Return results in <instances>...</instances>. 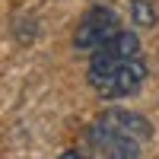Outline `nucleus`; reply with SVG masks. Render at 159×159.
<instances>
[{"mask_svg":"<svg viewBox=\"0 0 159 159\" xmlns=\"http://www.w3.org/2000/svg\"><path fill=\"white\" fill-rule=\"evenodd\" d=\"M89 86L99 92L102 99H124L134 96L147 80V61L127 57V61H111V64H89Z\"/></svg>","mask_w":159,"mask_h":159,"instance_id":"1","label":"nucleus"},{"mask_svg":"<svg viewBox=\"0 0 159 159\" xmlns=\"http://www.w3.org/2000/svg\"><path fill=\"white\" fill-rule=\"evenodd\" d=\"M118 32H121V22H118V13L111 7H89L73 29V48L92 54L105 42H111Z\"/></svg>","mask_w":159,"mask_h":159,"instance_id":"2","label":"nucleus"},{"mask_svg":"<svg viewBox=\"0 0 159 159\" xmlns=\"http://www.w3.org/2000/svg\"><path fill=\"white\" fill-rule=\"evenodd\" d=\"M140 143L127 140L121 134H111L99 124H89L86 130V156L89 159H140Z\"/></svg>","mask_w":159,"mask_h":159,"instance_id":"3","label":"nucleus"},{"mask_svg":"<svg viewBox=\"0 0 159 159\" xmlns=\"http://www.w3.org/2000/svg\"><path fill=\"white\" fill-rule=\"evenodd\" d=\"M92 124L111 130V134H121V137H127V140H137L140 147L153 137L150 121H147L143 115H137V111H127V108H108V111H102Z\"/></svg>","mask_w":159,"mask_h":159,"instance_id":"4","label":"nucleus"},{"mask_svg":"<svg viewBox=\"0 0 159 159\" xmlns=\"http://www.w3.org/2000/svg\"><path fill=\"white\" fill-rule=\"evenodd\" d=\"M127 57H140V38L137 32H118L111 42H105L102 48L92 51L89 64H111V61H127Z\"/></svg>","mask_w":159,"mask_h":159,"instance_id":"5","label":"nucleus"},{"mask_svg":"<svg viewBox=\"0 0 159 159\" xmlns=\"http://www.w3.org/2000/svg\"><path fill=\"white\" fill-rule=\"evenodd\" d=\"M130 19H134V25H140V29L156 25V19H159L156 3L153 0H130Z\"/></svg>","mask_w":159,"mask_h":159,"instance_id":"6","label":"nucleus"},{"mask_svg":"<svg viewBox=\"0 0 159 159\" xmlns=\"http://www.w3.org/2000/svg\"><path fill=\"white\" fill-rule=\"evenodd\" d=\"M57 159H89L86 153H80V150H67V153H61Z\"/></svg>","mask_w":159,"mask_h":159,"instance_id":"7","label":"nucleus"}]
</instances>
